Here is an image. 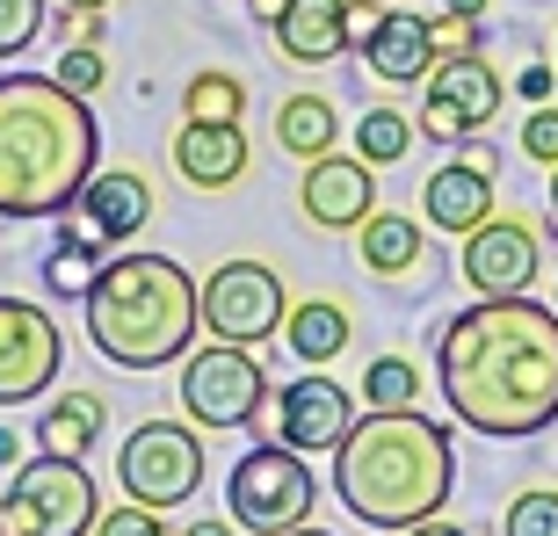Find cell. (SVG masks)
<instances>
[{"instance_id":"cell-32","label":"cell","mask_w":558,"mask_h":536,"mask_svg":"<svg viewBox=\"0 0 558 536\" xmlns=\"http://www.w3.org/2000/svg\"><path fill=\"white\" fill-rule=\"evenodd\" d=\"M522 153L537 167H558V109L551 102H530V117H522Z\"/></svg>"},{"instance_id":"cell-42","label":"cell","mask_w":558,"mask_h":536,"mask_svg":"<svg viewBox=\"0 0 558 536\" xmlns=\"http://www.w3.org/2000/svg\"><path fill=\"white\" fill-rule=\"evenodd\" d=\"M283 536H333V529H312V522H298V529H283Z\"/></svg>"},{"instance_id":"cell-2","label":"cell","mask_w":558,"mask_h":536,"mask_svg":"<svg viewBox=\"0 0 558 536\" xmlns=\"http://www.w3.org/2000/svg\"><path fill=\"white\" fill-rule=\"evenodd\" d=\"M95 167H102V131L87 95H73L59 73H0V218L8 226L65 218Z\"/></svg>"},{"instance_id":"cell-41","label":"cell","mask_w":558,"mask_h":536,"mask_svg":"<svg viewBox=\"0 0 558 536\" xmlns=\"http://www.w3.org/2000/svg\"><path fill=\"white\" fill-rule=\"evenodd\" d=\"M65 8H73V15H95V8H109V0H65Z\"/></svg>"},{"instance_id":"cell-38","label":"cell","mask_w":558,"mask_h":536,"mask_svg":"<svg viewBox=\"0 0 558 536\" xmlns=\"http://www.w3.org/2000/svg\"><path fill=\"white\" fill-rule=\"evenodd\" d=\"M349 22H355V29H371V22H377V0H349Z\"/></svg>"},{"instance_id":"cell-18","label":"cell","mask_w":558,"mask_h":536,"mask_svg":"<svg viewBox=\"0 0 558 536\" xmlns=\"http://www.w3.org/2000/svg\"><path fill=\"white\" fill-rule=\"evenodd\" d=\"M363 59H371V73H377L385 87L428 81V65H435L428 15H414V8H377V22L363 29Z\"/></svg>"},{"instance_id":"cell-25","label":"cell","mask_w":558,"mask_h":536,"mask_svg":"<svg viewBox=\"0 0 558 536\" xmlns=\"http://www.w3.org/2000/svg\"><path fill=\"white\" fill-rule=\"evenodd\" d=\"M355 153H363L371 167H399L407 153H414V117H399V109H363Z\"/></svg>"},{"instance_id":"cell-16","label":"cell","mask_w":558,"mask_h":536,"mask_svg":"<svg viewBox=\"0 0 558 536\" xmlns=\"http://www.w3.org/2000/svg\"><path fill=\"white\" fill-rule=\"evenodd\" d=\"M73 210H81V226L102 247H124V240H138L153 226V182H145L138 167H95Z\"/></svg>"},{"instance_id":"cell-37","label":"cell","mask_w":558,"mask_h":536,"mask_svg":"<svg viewBox=\"0 0 558 536\" xmlns=\"http://www.w3.org/2000/svg\"><path fill=\"white\" fill-rule=\"evenodd\" d=\"M22 464V442H15V428H0V472H15Z\"/></svg>"},{"instance_id":"cell-12","label":"cell","mask_w":558,"mask_h":536,"mask_svg":"<svg viewBox=\"0 0 558 536\" xmlns=\"http://www.w3.org/2000/svg\"><path fill=\"white\" fill-rule=\"evenodd\" d=\"M457 268H464V283L478 297H522L544 268V240L530 218H486V226L464 232V261Z\"/></svg>"},{"instance_id":"cell-26","label":"cell","mask_w":558,"mask_h":536,"mask_svg":"<svg viewBox=\"0 0 558 536\" xmlns=\"http://www.w3.org/2000/svg\"><path fill=\"white\" fill-rule=\"evenodd\" d=\"M363 399L371 406H421V370L407 355H371L363 363Z\"/></svg>"},{"instance_id":"cell-44","label":"cell","mask_w":558,"mask_h":536,"mask_svg":"<svg viewBox=\"0 0 558 536\" xmlns=\"http://www.w3.org/2000/svg\"><path fill=\"white\" fill-rule=\"evenodd\" d=\"M551 312H558V297H551Z\"/></svg>"},{"instance_id":"cell-14","label":"cell","mask_w":558,"mask_h":536,"mask_svg":"<svg viewBox=\"0 0 558 536\" xmlns=\"http://www.w3.org/2000/svg\"><path fill=\"white\" fill-rule=\"evenodd\" d=\"M298 204H305L312 226H363L377 210V167L363 153H319L305 160V182H298Z\"/></svg>"},{"instance_id":"cell-6","label":"cell","mask_w":558,"mask_h":536,"mask_svg":"<svg viewBox=\"0 0 558 536\" xmlns=\"http://www.w3.org/2000/svg\"><path fill=\"white\" fill-rule=\"evenodd\" d=\"M312 508H319V478H312L305 450H290V442H254L226 478V515L247 536H283L312 522Z\"/></svg>"},{"instance_id":"cell-4","label":"cell","mask_w":558,"mask_h":536,"mask_svg":"<svg viewBox=\"0 0 558 536\" xmlns=\"http://www.w3.org/2000/svg\"><path fill=\"white\" fill-rule=\"evenodd\" d=\"M87 349L117 370H167L182 363L204 312H196V276L167 254H117L81 297Z\"/></svg>"},{"instance_id":"cell-36","label":"cell","mask_w":558,"mask_h":536,"mask_svg":"<svg viewBox=\"0 0 558 536\" xmlns=\"http://www.w3.org/2000/svg\"><path fill=\"white\" fill-rule=\"evenodd\" d=\"M399 536H472V529H457V522H435L428 515V522H414V529H399Z\"/></svg>"},{"instance_id":"cell-8","label":"cell","mask_w":558,"mask_h":536,"mask_svg":"<svg viewBox=\"0 0 558 536\" xmlns=\"http://www.w3.org/2000/svg\"><path fill=\"white\" fill-rule=\"evenodd\" d=\"M182 413L210 435H232V428H254V413L269 406V370L254 349H232V341H210L182 363V385H174Z\"/></svg>"},{"instance_id":"cell-40","label":"cell","mask_w":558,"mask_h":536,"mask_svg":"<svg viewBox=\"0 0 558 536\" xmlns=\"http://www.w3.org/2000/svg\"><path fill=\"white\" fill-rule=\"evenodd\" d=\"M247 8H254V22H276V15H283V0H247Z\"/></svg>"},{"instance_id":"cell-27","label":"cell","mask_w":558,"mask_h":536,"mask_svg":"<svg viewBox=\"0 0 558 536\" xmlns=\"http://www.w3.org/2000/svg\"><path fill=\"white\" fill-rule=\"evenodd\" d=\"M182 109H189V117H240V109H247V87H240V73L204 65V73H189Z\"/></svg>"},{"instance_id":"cell-1","label":"cell","mask_w":558,"mask_h":536,"mask_svg":"<svg viewBox=\"0 0 558 536\" xmlns=\"http://www.w3.org/2000/svg\"><path fill=\"white\" fill-rule=\"evenodd\" d=\"M435 385L457 428L486 442H530L558 421V312L522 297H478L435 341Z\"/></svg>"},{"instance_id":"cell-28","label":"cell","mask_w":558,"mask_h":536,"mask_svg":"<svg viewBox=\"0 0 558 536\" xmlns=\"http://www.w3.org/2000/svg\"><path fill=\"white\" fill-rule=\"evenodd\" d=\"M500 536H558V494H544V486L515 494L500 515Z\"/></svg>"},{"instance_id":"cell-5","label":"cell","mask_w":558,"mask_h":536,"mask_svg":"<svg viewBox=\"0 0 558 536\" xmlns=\"http://www.w3.org/2000/svg\"><path fill=\"white\" fill-rule=\"evenodd\" d=\"M0 522L8 536H95L102 522V494L81 456H29L22 472H8L0 494Z\"/></svg>"},{"instance_id":"cell-17","label":"cell","mask_w":558,"mask_h":536,"mask_svg":"<svg viewBox=\"0 0 558 536\" xmlns=\"http://www.w3.org/2000/svg\"><path fill=\"white\" fill-rule=\"evenodd\" d=\"M421 210H428L435 232H472L494 218V145L486 153H457L450 167H435L428 188H421Z\"/></svg>"},{"instance_id":"cell-29","label":"cell","mask_w":558,"mask_h":536,"mask_svg":"<svg viewBox=\"0 0 558 536\" xmlns=\"http://www.w3.org/2000/svg\"><path fill=\"white\" fill-rule=\"evenodd\" d=\"M44 37V0H0V59H22Z\"/></svg>"},{"instance_id":"cell-21","label":"cell","mask_w":558,"mask_h":536,"mask_svg":"<svg viewBox=\"0 0 558 536\" xmlns=\"http://www.w3.org/2000/svg\"><path fill=\"white\" fill-rule=\"evenodd\" d=\"M355 341V327H349V305H333V297H305V305H290L283 312V349L298 355V363H333V355Z\"/></svg>"},{"instance_id":"cell-45","label":"cell","mask_w":558,"mask_h":536,"mask_svg":"<svg viewBox=\"0 0 558 536\" xmlns=\"http://www.w3.org/2000/svg\"><path fill=\"white\" fill-rule=\"evenodd\" d=\"M551 65H558V59H551Z\"/></svg>"},{"instance_id":"cell-19","label":"cell","mask_w":558,"mask_h":536,"mask_svg":"<svg viewBox=\"0 0 558 536\" xmlns=\"http://www.w3.org/2000/svg\"><path fill=\"white\" fill-rule=\"evenodd\" d=\"M276 29V51L290 65H327L349 51L355 22H349V0H283V15L269 22Z\"/></svg>"},{"instance_id":"cell-31","label":"cell","mask_w":558,"mask_h":536,"mask_svg":"<svg viewBox=\"0 0 558 536\" xmlns=\"http://www.w3.org/2000/svg\"><path fill=\"white\" fill-rule=\"evenodd\" d=\"M95 536H174V529H167L160 508H138V500H124V508H102Z\"/></svg>"},{"instance_id":"cell-23","label":"cell","mask_w":558,"mask_h":536,"mask_svg":"<svg viewBox=\"0 0 558 536\" xmlns=\"http://www.w3.org/2000/svg\"><path fill=\"white\" fill-rule=\"evenodd\" d=\"M333 138H341V117H333L327 95H283L276 145H283L290 160H319V153H333Z\"/></svg>"},{"instance_id":"cell-22","label":"cell","mask_w":558,"mask_h":536,"mask_svg":"<svg viewBox=\"0 0 558 536\" xmlns=\"http://www.w3.org/2000/svg\"><path fill=\"white\" fill-rule=\"evenodd\" d=\"M421 247H428V232H421L407 210H371V218L355 226V254H363L371 276H407V268L421 261Z\"/></svg>"},{"instance_id":"cell-39","label":"cell","mask_w":558,"mask_h":536,"mask_svg":"<svg viewBox=\"0 0 558 536\" xmlns=\"http://www.w3.org/2000/svg\"><path fill=\"white\" fill-rule=\"evenodd\" d=\"M442 15H486V0H442Z\"/></svg>"},{"instance_id":"cell-20","label":"cell","mask_w":558,"mask_h":536,"mask_svg":"<svg viewBox=\"0 0 558 536\" xmlns=\"http://www.w3.org/2000/svg\"><path fill=\"white\" fill-rule=\"evenodd\" d=\"M109 428V406L95 392H59L37 413V450L44 456H87Z\"/></svg>"},{"instance_id":"cell-3","label":"cell","mask_w":558,"mask_h":536,"mask_svg":"<svg viewBox=\"0 0 558 536\" xmlns=\"http://www.w3.org/2000/svg\"><path fill=\"white\" fill-rule=\"evenodd\" d=\"M457 486V442L421 406H371L333 450V494L363 529H414L442 515Z\"/></svg>"},{"instance_id":"cell-34","label":"cell","mask_w":558,"mask_h":536,"mask_svg":"<svg viewBox=\"0 0 558 536\" xmlns=\"http://www.w3.org/2000/svg\"><path fill=\"white\" fill-rule=\"evenodd\" d=\"M551 87H558V65H522V73H515L522 102H551Z\"/></svg>"},{"instance_id":"cell-43","label":"cell","mask_w":558,"mask_h":536,"mask_svg":"<svg viewBox=\"0 0 558 536\" xmlns=\"http://www.w3.org/2000/svg\"><path fill=\"white\" fill-rule=\"evenodd\" d=\"M544 196H551V210H558V167H551V182H544Z\"/></svg>"},{"instance_id":"cell-11","label":"cell","mask_w":558,"mask_h":536,"mask_svg":"<svg viewBox=\"0 0 558 536\" xmlns=\"http://www.w3.org/2000/svg\"><path fill=\"white\" fill-rule=\"evenodd\" d=\"M65 370V333L59 319L29 297H0V406L44 399Z\"/></svg>"},{"instance_id":"cell-35","label":"cell","mask_w":558,"mask_h":536,"mask_svg":"<svg viewBox=\"0 0 558 536\" xmlns=\"http://www.w3.org/2000/svg\"><path fill=\"white\" fill-rule=\"evenodd\" d=\"M174 536H240V522H232V515H189Z\"/></svg>"},{"instance_id":"cell-24","label":"cell","mask_w":558,"mask_h":536,"mask_svg":"<svg viewBox=\"0 0 558 536\" xmlns=\"http://www.w3.org/2000/svg\"><path fill=\"white\" fill-rule=\"evenodd\" d=\"M44 290L51 297H87V283L102 276V240L87 226H59V240H51V254H44Z\"/></svg>"},{"instance_id":"cell-30","label":"cell","mask_w":558,"mask_h":536,"mask_svg":"<svg viewBox=\"0 0 558 536\" xmlns=\"http://www.w3.org/2000/svg\"><path fill=\"white\" fill-rule=\"evenodd\" d=\"M59 81L73 87V95H95V87L109 81V59H102V44H73V51H59Z\"/></svg>"},{"instance_id":"cell-33","label":"cell","mask_w":558,"mask_h":536,"mask_svg":"<svg viewBox=\"0 0 558 536\" xmlns=\"http://www.w3.org/2000/svg\"><path fill=\"white\" fill-rule=\"evenodd\" d=\"M428 44H435V59L478 51V15H428Z\"/></svg>"},{"instance_id":"cell-10","label":"cell","mask_w":558,"mask_h":536,"mask_svg":"<svg viewBox=\"0 0 558 536\" xmlns=\"http://www.w3.org/2000/svg\"><path fill=\"white\" fill-rule=\"evenodd\" d=\"M500 73L486 65V51H457V59H435L428 65V102H421L414 131H428V138L442 145H472L478 131L500 117Z\"/></svg>"},{"instance_id":"cell-7","label":"cell","mask_w":558,"mask_h":536,"mask_svg":"<svg viewBox=\"0 0 558 536\" xmlns=\"http://www.w3.org/2000/svg\"><path fill=\"white\" fill-rule=\"evenodd\" d=\"M117 486H124V500L160 508V515L189 508V500L204 494V442H196V428H182V421H138L124 435V450H117Z\"/></svg>"},{"instance_id":"cell-13","label":"cell","mask_w":558,"mask_h":536,"mask_svg":"<svg viewBox=\"0 0 558 536\" xmlns=\"http://www.w3.org/2000/svg\"><path fill=\"white\" fill-rule=\"evenodd\" d=\"M349 428H355V399L341 392L333 377L305 370V377H290L283 392H276V442H290V450L333 456Z\"/></svg>"},{"instance_id":"cell-15","label":"cell","mask_w":558,"mask_h":536,"mask_svg":"<svg viewBox=\"0 0 558 536\" xmlns=\"http://www.w3.org/2000/svg\"><path fill=\"white\" fill-rule=\"evenodd\" d=\"M254 167V145L240 117H189L174 131V174L189 188H232Z\"/></svg>"},{"instance_id":"cell-9","label":"cell","mask_w":558,"mask_h":536,"mask_svg":"<svg viewBox=\"0 0 558 536\" xmlns=\"http://www.w3.org/2000/svg\"><path fill=\"white\" fill-rule=\"evenodd\" d=\"M196 312H204L210 341H232V349H262L283 333L290 290L269 261H218L196 290Z\"/></svg>"}]
</instances>
